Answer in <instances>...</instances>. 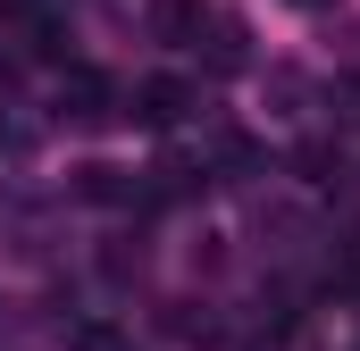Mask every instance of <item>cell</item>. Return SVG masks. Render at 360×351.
<instances>
[{
    "instance_id": "6",
    "label": "cell",
    "mask_w": 360,
    "mask_h": 351,
    "mask_svg": "<svg viewBox=\"0 0 360 351\" xmlns=\"http://www.w3.org/2000/svg\"><path fill=\"white\" fill-rule=\"evenodd\" d=\"M51 0H0V25H42Z\"/></svg>"
},
{
    "instance_id": "5",
    "label": "cell",
    "mask_w": 360,
    "mask_h": 351,
    "mask_svg": "<svg viewBox=\"0 0 360 351\" xmlns=\"http://www.w3.org/2000/svg\"><path fill=\"white\" fill-rule=\"evenodd\" d=\"M68 351H134V343H126L117 326H101V318H92V326H76V335H68Z\"/></svg>"
},
{
    "instance_id": "3",
    "label": "cell",
    "mask_w": 360,
    "mask_h": 351,
    "mask_svg": "<svg viewBox=\"0 0 360 351\" xmlns=\"http://www.w3.org/2000/svg\"><path fill=\"white\" fill-rule=\"evenodd\" d=\"M210 17H218L210 0H151V34H160V42H201Z\"/></svg>"
},
{
    "instance_id": "7",
    "label": "cell",
    "mask_w": 360,
    "mask_h": 351,
    "mask_svg": "<svg viewBox=\"0 0 360 351\" xmlns=\"http://www.w3.org/2000/svg\"><path fill=\"white\" fill-rule=\"evenodd\" d=\"M293 8H327V0H293Z\"/></svg>"
},
{
    "instance_id": "4",
    "label": "cell",
    "mask_w": 360,
    "mask_h": 351,
    "mask_svg": "<svg viewBox=\"0 0 360 351\" xmlns=\"http://www.w3.org/2000/svg\"><path fill=\"white\" fill-rule=\"evenodd\" d=\"M76 192H84V201H101V209H117V201H143V184H134L126 168H109V159L76 168Z\"/></svg>"
},
{
    "instance_id": "1",
    "label": "cell",
    "mask_w": 360,
    "mask_h": 351,
    "mask_svg": "<svg viewBox=\"0 0 360 351\" xmlns=\"http://www.w3.org/2000/svg\"><path fill=\"white\" fill-rule=\"evenodd\" d=\"M117 117V84L101 67H68L59 76V126H109Z\"/></svg>"
},
{
    "instance_id": "2",
    "label": "cell",
    "mask_w": 360,
    "mask_h": 351,
    "mask_svg": "<svg viewBox=\"0 0 360 351\" xmlns=\"http://www.w3.org/2000/svg\"><path fill=\"white\" fill-rule=\"evenodd\" d=\"M184 109H193V84H184V76H143V84L126 92V117H134V126H151V134L184 126Z\"/></svg>"
}]
</instances>
